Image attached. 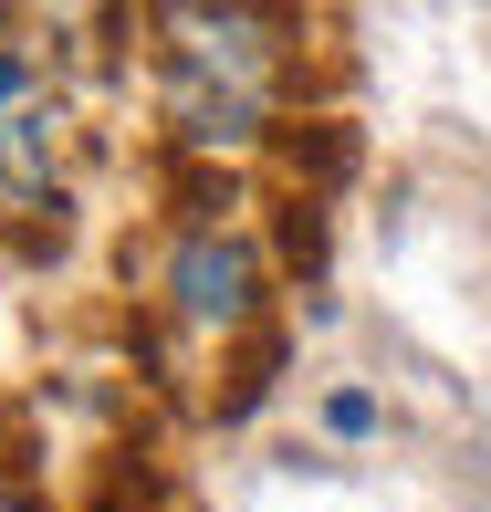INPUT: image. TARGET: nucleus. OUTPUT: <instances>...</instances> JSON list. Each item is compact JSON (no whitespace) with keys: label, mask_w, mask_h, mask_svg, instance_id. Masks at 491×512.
<instances>
[{"label":"nucleus","mask_w":491,"mask_h":512,"mask_svg":"<svg viewBox=\"0 0 491 512\" xmlns=\"http://www.w3.org/2000/svg\"><path fill=\"white\" fill-rule=\"evenodd\" d=\"M157 115L178 126V147L230 157L262 136L272 84H283V21L262 11H157Z\"/></svg>","instance_id":"f257e3e1"},{"label":"nucleus","mask_w":491,"mask_h":512,"mask_svg":"<svg viewBox=\"0 0 491 512\" xmlns=\"http://www.w3.org/2000/svg\"><path fill=\"white\" fill-rule=\"evenodd\" d=\"M63 147H74V105L42 53V32L0 21V220H32L63 199Z\"/></svg>","instance_id":"f03ea898"},{"label":"nucleus","mask_w":491,"mask_h":512,"mask_svg":"<svg viewBox=\"0 0 491 512\" xmlns=\"http://www.w3.org/2000/svg\"><path fill=\"white\" fill-rule=\"evenodd\" d=\"M168 304H178L189 335H241L251 304H262V251L230 220H189L178 251H168Z\"/></svg>","instance_id":"7ed1b4c3"},{"label":"nucleus","mask_w":491,"mask_h":512,"mask_svg":"<svg viewBox=\"0 0 491 512\" xmlns=\"http://www.w3.org/2000/svg\"><path fill=\"white\" fill-rule=\"evenodd\" d=\"M324 429L335 439H377V398H366V387H335V398H324Z\"/></svg>","instance_id":"20e7f679"},{"label":"nucleus","mask_w":491,"mask_h":512,"mask_svg":"<svg viewBox=\"0 0 491 512\" xmlns=\"http://www.w3.org/2000/svg\"><path fill=\"white\" fill-rule=\"evenodd\" d=\"M0 512H42V502H32V492H21V481H0Z\"/></svg>","instance_id":"39448f33"}]
</instances>
